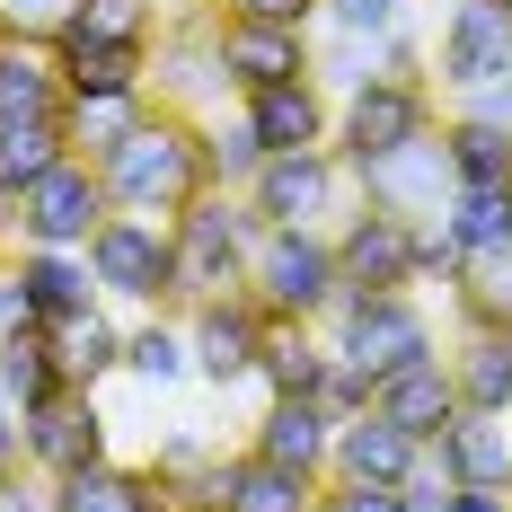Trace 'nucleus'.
Returning a JSON list of instances; mask_svg holds the SVG:
<instances>
[{
	"mask_svg": "<svg viewBox=\"0 0 512 512\" xmlns=\"http://www.w3.org/2000/svg\"><path fill=\"white\" fill-rule=\"evenodd\" d=\"M106 177V204L115 212H142V221H177V212L204 195V115H177V106H142L133 133L98 151Z\"/></svg>",
	"mask_w": 512,
	"mask_h": 512,
	"instance_id": "f257e3e1",
	"label": "nucleus"
},
{
	"mask_svg": "<svg viewBox=\"0 0 512 512\" xmlns=\"http://www.w3.org/2000/svg\"><path fill=\"white\" fill-rule=\"evenodd\" d=\"M256 239H265V221H256L248 195H221V186H204L195 204L168 221V248H177V309L221 301V292H248Z\"/></svg>",
	"mask_w": 512,
	"mask_h": 512,
	"instance_id": "f03ea898",
	"label": "nucleus"
},
{
	"mask_svg": "<svg viewBox=\"0 0 512 512\" xmlns=\"http://www.w3.org/2000/svg\"><path fill=\"white\" fill-rule=\"evenodd\" d=\"M318 327H327L336 362H354L371 389L442 354V345H433V318H424L415 292H336V309H327Z\"/></svg>",
	"mask_w": 512,
	"mask_h": 512,
	"instance_id": "7ed1b4c3",
	"label": "nucleus"
},
{
	"mask_svg": "<svg viewBox=\"0 0 512 512\" xmlns=\"http://www.w3.org/2000/svg\"><path fill=\"white\" fill-rule=\"evenodd\" d=\"M248 292L265 318H327L345 274H336V230H265L248 256Z\"/></svg>",
	"mask_w": 512,
	"mask_h": 512,
	"instance_id": "20e7f679",
	"label": "nucleus"
},
{
	"mask_svg": "<svg viewBox=\"0 0 512 512\" xmlns=\"http://www.w3.org/2000/svg\"><path fill=\"white\" fill-rule=\"evenodd\" d=\"M89 274H98V301L124 309H177V248H168V221L142 212H106L89 230Z\"/></svg>",
	"mask_w": 512,
	"mask_h": 512,
	"instance_id": "39448f33",
	"label": "nucleus"
},
{
	"mask_svg": "<svg viewBox=\"0 0 512 512\" xmlns=\"http://www.w3.org/2000/svg\"><path fill=\"white\" fill-rule=\"evenodd\" d=\"M106 177H98V159H53L45 177L9 204V239L18 248H89V230L106 221Z\"/></svg>",
	"mask_w": 512,
	"mask_h": 512,
	"instance_id": "423d86ee",
	"label": "nucleus"
},
{
	"mask_svg": "<svg viewBox=\"0 0 512 512\" xmlns=\"http://www.w3.org/2000/svg\"><path fill=\"white\" fill-rule=\"evenodd\" d=\"M151 98L177 115H212L230 106V71H221V0L186 9L177 27L151 36Z\"/></svg>",
	"mask_w": 512,
	"mask_h": 512,
	"instance_id": "0eeeda50",
	"label": "nucleus"
},
{
	"mask_svg": "<svg viewBox=\"0 0 512 512\" xmlns=\"http://www.w3.org/2000/svg\"><path fill=\"white\" fill-rule=\"evenodd\" d=\"M415 133H433V89H415V80H362V89L336 98V142L327 151L362 177L371 159L407 151Z\"/></svg>",
	"mask_w": 512,
	"mask_h": 512,
	"instance_id": "6e6552de",
	"label": "nucleus"
},
{
	"mask_svg": "<svg viewBox=\"0 0 512 512\" xmlns=\"http://www.w3.org/2000/svg\"><path fill=\"white\" fill-rule=\"evenodd\" d=\"M345 159L336 151H274L265 168L248 177V204L265 230H327V212L345 204Z\"/></svg>",
	"mask_w": 512,
	"mask_h": 512,
	"instance_id": "1a4fd4ad",
	"label": "nucleus"
},
{
	"mask_svg": "<svg viewBox=\"0 0 512 512\" xmlns=\"http://www.w3.org/2000/svg\"><path fill=\"white\" fill-rule=\"evenodd\" d=\"M504 71H512V9L504 0H451L442 36H433V80L451 98H468V89H486Z\"/></svg>",
	"mask_w": 512,
	"mask_h": 512,
	"instance_id": "9d476101",
	"label": "nucleus"
},
{
	"mask_svg": "<svg viewBox=\"0 0 512 512\" xmlns=\"http://www.w3.org/2000/svg\"><path fill=\"white\" fill-rule=\"evenodd\" d=\"M98 460H115L98 389H53L45 407H27V468L36 477H80Z\"/></svg>",
	"mask_w": 512,
	"mask_h": 512,
	"instance_id": "9b49d317",
	"label": "nucleus"
},
{
	"mask_svg": "<svg viewBox=\"0 0 512 512\" xmlns=\"http://www.w3.org/2000/svg\"><path fill=\"white\" fill-rule=\"evenodd\" d=\"M336 274L345 292H415V221L362 204L336 221Z\"/></svg>",
	"mask_w": 512,
	"mask_h": 512,
	"instance_id": "f8f14e48",
	"label": "nucleus"
},
{
	"mask_svg": "<svg viewBox=\"0 0 512 512\" xmlns=\"http://www.w3.org/2000/svg\"><path fill=\"white\" fill-rule=\"evenodd\" d=\"M177 318H186V345H195V380H212V389L256 380V345H265L256 292H221V301H195V309H177Z\"/></svg>",
	"mask_w": 512,
	"mask_h": 512,
	"instance_id": "ddd939ff",
	"label": "nucleus"
},
{
	"mask_svg": "<svg viewBox=\"0 0 512 512\" xmlns=\"http://www.w3.org/2000/svg\"><path fill=\"white\" fill-rule=\"evenodd\" d=\"M451 195H460V186H451V142H442V124H433V133H415L407 151H389V159H371V168H362V204L407 212V221H433Z\"/></svg>",
	"mask_w": 512,
	"mask_h": 512,
	"instance_id": "4468645a",
	"label": "nucleus"
},
{
	"mask_svg": "<svg viewBox=\"0 0 512 512\" xmlns=\"http://www.w3.org/2000/svg\"><path fill=\"white\" fill-rule=\"evenodd\" d=\"M248 460L292 468V477H318L327 486V460H336V415L318 398H265V415L248 424Z\"/></svg>",
	"mask_w": 512,
	"mask_h": 512,
	"instance_id": "2eb2a0df",
	"label": "nucleus"
},
{
	"mask_svg": "<svg viewBox=\"0 0 512 512\" xmlns=\"http://www.w3.org/2000/svg\"><path fill=\"white\" fill-rule=\"evenodd\" d=\"M221 71L230 89H274V80H309L318 71V45L309 27H265V18H221Z\"/></svg>",
	"mask_w": 512,
	"mask_h": 512,
	"instance_id": "dca6fc26",
	"label": "nucleus"
},
{
	"mask_svg": "<svg viewBox=\"0 0 512 512\" xmlns=\"http://www.w3.org/2000/svg\"><path fill=\"white\" fill-rule=\"evenodd\" d=\"M239 115H248L256 142H265V159H274V151H327V142H336V98H327L318 80H274V89H248V98H239Z\"/></svg>",
	"mask_w": 512,
	"mask_h": 512,
	"instance_id": "f3484780",
	"label": "nucleus"
},
{
	"mask_svg": "<svg viewBox=\"0 0 512 512\" xmlns=\"http://www.w3.org/2000/svg\"><path fill=\"white\" fill-rule=\"evenodd\" d=\"M424 468L442 486H512V415H451L433 442H424Z\"/></svg>",
	"mask_w": 512,
	"mask_h": 512,
	"instance_id": "a211bd4d",
	"label": "nucleus"
},
{
	"mask_svg": "<svg viewBox=\"0 0 512 512\" xmlns=\"http://www.w3.org/2000/svg\"><path fill=\"white\" fill-rule=\"evenodd\" d=\"M415 468H424V442L415 433H398L380 407H362L336 424V460H327V477H362V486H407Z\"/></svg>",
	"mask_w": 512,
	"mask_h": 512,
	"instance_id": "6ab92c4d",
	"label": "nucleus"
},
{
	"mask_svg": "<svg viewBox=\"0 0 512 512\" xmlns=\"http://www.w3.org/2000/svg\"><path fill=\"white\" fill-rule=\"evenodd\" d=\"M318 380H327V327H309V318H265L256 389H265V398H318Z\"/></svg>",
	"mask_w": 512,
	"mask_h": 512,
	"instance_id": "aec40b11",
	"label": "nucleus"
},
{
	"mask_svg": "<svg viewBox=\"0 0 512 512\" xmlns=\"http://www.w3.org/2000/svg\"><path fill=\"white\" fill-rule=\"evenodd\" d=\"M62 106L71 98H151V45H53Z\"/></svg>",
	"mask_w": 512,
	"mask_h": 512,
	"instance_id": "412c9836",
	"label": "nucleus"
},
{
	"mask_svg": "<svg viewBox=\"0 0 512 512\" xmlns=\"http://www.w3.org/2000/svg\"><path fill=\"white\" fill-rule=\"evenodd\" d=\"M53 512H177L168 486L133 460H98L80 477H53Z\"/></svg>",
	"mask_w": 512,
	"mask_h": 512,
	"instance_id": "4be33fe9",
	"label": "nucleus"
},
{
	"mask_svg": "<svg viewBox=\"0 0 512 512\" xmlns=\"http://www.w3.org/2000/svg\"><path fill=\"white\" fill-rule=\"evenodd\" d=\"M442 362L468 415H512V327H468Z\"/></svg>",
	"mask_w": 512,
	"mask_h": 512,
	"instance_id": "5701e85b",
	"label": "nucleus"
},
{
	"mask_svg": "<svg viewBox=\"0 0 512 512\" xmlns=\"http://www.w3.org/2000/svg\"><path fill=\"white\" fill-rule=\"evenodd\" d=\"M371 407L389 415L398 433H415V442H433L451 415H460V389H451V362L433 354V362H415V371H398V380H380L371 389Z\"/></svg>",
	"mask_w": 512,
	"mask_h": 512,
	"instance_id": "b1692460",
	"label": "nucleus"
},
{
	"mask_svg": "<svg viewBox=\"0 0 512 512\" xmlns=\"http://www.w3.org/2000/svg\"><path fill=\"white\" fill-rule=\"evenodd\" d=\"M45 345H53V371H62V389H98V380H115V371H124V327H115L106 309L53 318Z\"/></svg>",
	"mask_w": 512,
	"mask_h": 512,
	"instance_id": "393cba45",
	"label": "nucleus"
},
{
	"mask_svg": "<svg viewBox=\"0 0 512 512\" xmlns=\"http://www.w3.org/2000/svg\"><path fill=\"white\" fill-rule=\"evenodd\" d=\"M62 115V62L36 36H0V124H36Z\"/></svg>",
	"mask_w": 512,
	"mask_h": 512,
	"instance_id": "a878e982",
	"label": "nucleus"
},
{
	"mask_svg": "<svg viewBox=\"0 0 512 512\" xmlns=\"http://www.w3.org/2000/svg\"><path fill=\"white\" fill-rule=\"evenodd\" d=\"M18 283H27V301H36V327L98 309V274H89L80 248H18Z\"/></svg>",
	"mask_w": 512,
	"mask_h": 512,
	"instance_id": "bb28decb",
	"label": "nucleus"
},
{
	"mask_svg": "<svg viewBox=\"0 0 512 512\" xmlns=\"http://www.w3.org/2000/svg\"><path fill=\"white\" fill-rule=\"evenodd\" d=\"M124 380H142V389L195 380V345H186V318H177V309H142V318L124 327Z\"/></svg>",
	"mask_w": 512,
	"mask_h": 512,
	"instance_id": "cd10ccee",
	"label": "nucleus"
},
{
	"mask_svg": "<svg viewBox=\"0 0 512 512\" xmlns=\"http://www.w3.org/2000/svg\"><path fill=\"white\" fill-rule=\"evenodd\" d=\"M442 142H451V186H486V195H512V133H504V124H477V115H442Z\"/></svg>",
	"mask_w": 512,
	"mask_h": 512,
	"instance_id": "c85d7f7f",
	"label": "nucleus"
},
{
	"mask_svg": "<svg viewBox=\"0 0 512 512\" xmlns=\"http://www.w3.org/2000/svg\"><path fill=\"white\" fill-rule=\"evenodd\" d=\"M451 309H460V327H512V239H504V248L460 256V274H451Z\"/></svg>",
	"mask_w": 512,
	"mask_h": 512,
	"instance_id": "c756f323",
	"label": "nucleus"
},
{
	"mask_svg": "<svg viewBox=\"0 0 512 512\" xmlns=\"http://www.w3.org/2000/svg\"><path fill=\"white\" fill-rule=\"evenodd\" d=\"M53 159H71V133H62V115H36V124H0V195L18 204V195L45 177Z\"/></svg>",
	"mask_w": 512,
	"mask_h": 512,
	"instance_id": "7c9ffc66",
	"label": "nucleus"
},
{
	"mask_svg": "<svg viewBox=\"0 0 512 512\" xmlns=\"http://www.w3.org/2000/svg\"><path fill=\"white\" fill-rule=\"evenodd\" d=\"M151 36H159V0H80L53 45H151Z\"/></svg>",
	"mask_w": 512,
	"mask_h": 512,
	"instance_id": "2f4dec72",
	"label": "nucleus"
},
{
	"mask_svg": "<svg viewBox=\"0 0 512 512\" xmlns=\"http://www.w3.org/2000/svg\"><path fill=\"white\" fill-rule=\"evenodd\" d=\"M256 168H265V142L248 133V115L212 106V115H204V186H221V195H248Z\"/></svg>",
	"mask_w": 512,
	"mask_h": 512,
	"instance_id": "473e14b6",
	"label": "nucleus"
},
{
	"mask_svg": "<svg viewBox=\"0 0 512 512\" xmlns=\"http://www.w3.org/2000/svg\"><path fill=\"white\" fill-rule=\"evenodd\" d=\"M442 239H451L460 256H477V248H504V239H512V195L460 186V195L442 204Z\"/></svg>",
	"mask_w": 512,
	"mask_h": 512,
	"instance_id": "72a5a7b5",
	"label": "nucleus"
},
{
	"mask_svg": "<svg viewBox=\"0 0 512 512\" xmlns=\"http://www.w3.org/2000/svg\"><path fill=\"white\" fill-rule=\"evenodd\" d=\"M0 389H9L18 407H45L53 389H62V371H53L45 327H18V336H0Z\"/></svg>",
	"mask_w": 512,
	"mask_h": 512,
	"instance_id": "f704fd0d",
	"label": "nucleus"
},
{
	"mask_svg": "<svg viewBox=\"0 0 512 512\" xmlns=\"http://www.w3.org/2000/svg\"><path fill=\"white\" fill-rule=\"evenodd\" d=\"M230 512H318V477H292V468H265V460H248V451H239Z\"/></svg>",
	"mask_w": 512,
	"mask_h": 512,
	"instance_id": "c9c22d12",
	"label": "nucleus"
},
{
	"mask_svg": "<svg viewBox=\"0 0 512 512\" xmlns=\"http://www.w3.org/2000/svg\"><path fill=\"white\" fill-rule=\"evenodd\" d=\"M142 106H151V98H71V106H62V133H71V151H80V159H98V151H115V142L133 133Z\"/></svg>",
	"mask_w": 512,
	"mask_h": 512,
	"instance_id": "e433bc0d",
	"label": "nucleus"
},
{
	"mask_svg": "<svg viewBox=\"0 0 512 512\" xmlns=\"http://www.w3.org/2000/svg\"><path fill=\"white\" fill-rule=\"evenodd\" d=\"M318 27L327 36H362V45H389L407 27V0H318Z\"/></svg>",
	"mask_w": 512,
	"mask_h": 512,
	"instance_id": "4c0bfd02",
	"label": "nucleus"
},
{
	"mask_svg": "<svg viewBox=\"0 0 512 512\" xmlns=\"http://www.w3.org/2000/svg\"><path fill=\"white\" fill-rule=\"evenodd\" d=\"M327 512H407V486H362V477H327L318 486Z\"/></svg>",
	"mask_w": 512,
	"mask_h": 512,
	"instance_id": "58836bf2",
	"label": "nucleus"
},
{
	"mask_svg": "<svg viewBox=\"0 0 512 512\" xmlns=\"http://www.w3.org/2000/svg\"><path fill=\"white\" fill-rule=\"evenodd\" d=\"M71 9H80V0H0V27H9V36H36V45H53Z\"/></svg>",
	"mask_w": 512,
	"mask_h": 512,
	"instance_id": "ea45409f",
	"label": "nucleus"
},
{
	"mask_svg": "<svg viewBox=\"0 0 512 512\" xmlns=\"http://www.w3.org/2000/svg\"><path fill=\"white\" fill-rule=\"evenodd\" d=\"M221 18H265V27H318V0H221Z\"/></svg>",
	"mask_w": 512,
	"mask_h": 512,
	"instance_id": "a19ab883",
	"label": "nucleus"
},
{
	"mask_svg": "<svg viewBox=\"0 0 512 512\" xmlns=\"http://www.w3.org/2000/svg\"><path fill=\"white\" fill-rule=\"evenodd\" d=\"M18 327H36V301H27L18 265H0V336H18Z\"/></svg>",
	"mask_w": 512,
	"mask_h": 512,
	"instance_id": "79ce46f5",
	"label": "nucleus"
},
{
	"mask_svg": "<svg viewBox=\"0 0 512 512\" xmlns=\"http://www.w3.org/2000/svg\"><path fill=\"white\" fill-rule=\"evenodd\" d=\"M0 468H27V407L0 389Z\"/></svg>",
	"mask_w": 512,
	"mask_h": 512,
	"instance_id": "37998d69",
	"label": "nucleus"
},
{
	"mask_svg": "<svg viewBox=\"0 0 512 512\" xmlns=\"http://www.w3.org/2000/svg\"><path fill=\"white\" fill-rule=\"evenodd\" d=\"M451 512H512V486H451Z\"/></svg>",
	"mask_w": 512,
	"mask_h": 512,
	"instance_id": "c03bdc74",
	"label": "nucleus"
},
{
	"mask_svg": "<svg viewBox=\"0 0 512 512\" xmlns=\"http://www.w3.org/2000/svg\"><path fill=\"white\" fill-rule=\"evenodd\" d=\"M9 477H18V468H0V495H9Z\"/></svg>",
	"mask_w": 512,
	"mask_h": 512,
	"instance_id": "a18cd8bd",
	"label": "nucleus"
},
{
	"mask_svg": "<svg viewBox=\"0 0 512 512\" xmlns=\"http://www.w3.org/2000/svg\"><path fill=\"white\" fill-rule=\"evenodd\" d=\"M0 230H9V195H0Z\"/></svg>",
	"mask_w": 512,
	"mask_h": 512,
	"instance_id": "49530a36",
	"label": "nucleus"
},
{
	"mask_svg": "<svg viewBox=\"0 0 512 512\" xmlns=\"http://www.w3.org/2000/svg\"><path fill=\"white\" fill-rule=\"evenodd\" d=\"M0 36H9V27H0Z\"/></svg>",
	"mask_w": 512,
	"mask_h": 512,
	"instance_id": "de8ad7c7",
	"label": "nucleus"
},
{
	"mask_svg": "<svg viewBox=\"0 0 512 512\" xmlns=\"http://www.w3.org/2000/svg\"><path fill=\"white\" fill-rule=\"evenodd\" d=\"M318 512H327V504H318Z\"/></svg>",
	"mask_w": 512,
	"mask_h": 512,
	"instance_id": "09e8293b",
	"label": "nucleus"
},
{
	"mask_svg": "<svg viewBox=\"0 0 512 512\" xmlns=\"http://www.w3.org/2000/svg\"><path fill=\"white\" fill-rule=\"evenodd\" d=\"M504 9H512V0H504Z\"/></svg>",
	"mask_w": 512,
	"mask_h": 512,
	"instance_id": "8fccbe9b",
	"label": "nucleus"
}]
</instances>
